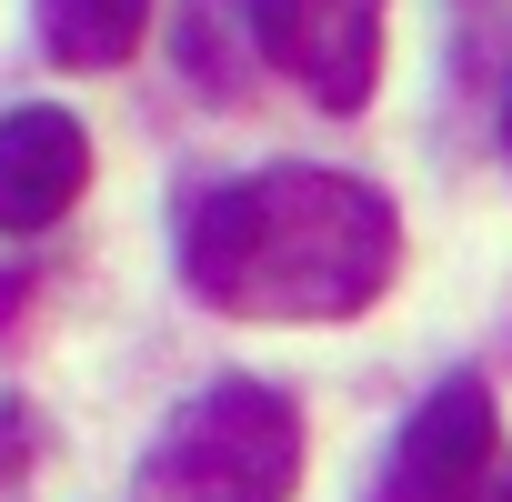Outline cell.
I'll return each instance as SVG.
<instances>
[{
	"instance_id": "obj_1",
	"label": "cell",
	"mask_w": 512,
	"mask_h": 502,
	"mask_svg": "<svg viewBox=\"0 0 512 502\" xmlns=\"http://www.w3.org/2000/svg\"><path fill=\"white\" fill-rule=\"evenodd\" d=\"M402 272V211L352 171H251L181 211V282L231 322H352Z\"/></svg>"
},
{
	"instance_id": "obj_2",
	"label": "cell",
	"mask_w": 512,
	"mask_h": 502,
	"mask_svg": "<svg viewBox=\"0 0 512 502\" xmlns=\"http://www.w3.org/2000/svg\"><path fill=\"white\" fill-rule=\"evenodd\" d=\"M141 482H151V502H292V482H302V412H292V392L251 382V372L201 382L161 422Z\"/></svg>"
},
{
	"instance_id": "obj_3",
	"label": "cell",
	"mask_w": 512,
	"mask_h": 502,
	"mask_svg": "<svg viewBox=\"0 0 512 502\" xmlns=\"http://www.w3.org/2000/svg\"><path fill=\"white\" fill-rule=\"evenodd\" d=\"M382 11L392 0H241L251 51H262L282 81H302L322 111H362L382 81Z\"/></svg>"
},
{
	"instance_id": "obj_4",
	"label": "cell",
	"mask_w": 512,
	"mask_h": 502,
	"mask_svg": "<svg viewBox=\"0 0 512 502\" xmlns=\"http://www.w3.org/2000/svg\"><path fill=\"white\" fill-rule=\"evenodd\" d=\"M492 392L482 372H452L422 392V412L402 422L392 462H382V502H472L482 472H492Z\"/></svg>"
},
{
	"instance_id": "obj_5",
	"label": "cell",
	"mask_w": 512,
	"mask_h": 502,
	"mask_svg": "<svg viewBox=\"0 0 512 502\" xmlns=\"http://www.w3.org/2000/svg\"><path fill=\"white\" fill-rule=\"evenodd\" d=\"M81 191H91V131H81L61 101L0 111V231L31 241V231H51Z\"/></svg>"
},
{
	"instance_id": "obj_6",
	"label": "cell",
	"mask_w": 512,
	"mask_h": 502,
	"mask_svg": "<svg viewBox=\"0 0 512 502\" xmlns=\"http://www.w3.org/2000/svg\"><path fill=\"white\" fill-rule=\"evenodd\" d=\"M31 21L61 71H121L151 31V0H31Z\"/></svg>"
},
{
	"instance_id": "obj_7",
	"label": "cell",
	"mask_w": 512,
	"mask_h": 502,
	"mask_svg": "<svg viewBox=\"0 0 512 502\" xmlns=\"http://www.w3.org/2000/svg\"><path fill=\"white\" fill-rule=\"evenodd\" d=\"M21 442H31V432H21V412H0V472L21 462Z\"/></svg>"
},
{
	"instance_id": "obj_8",
	"label": "cell",
	"mask_w": 512,
	"mask_h": 502,
	"mask_svg": "<svg viewBox=\"0 0 512 502\" xmlns=\"http://www.w3.org/2000/svg\"><path fill=\"white\" fill-rule=\"evenodd\" d=\"M502 161H512V91H502Z\"/></svg>"
},
{
	"instance_id": "obj_9",
	"label": "cell",
	"mask_w": 512,
	"mask_h": 502,
	"mask_svg": "<svg viewBox=\"0 0 512 502\" xmlns=\"http://www.w3.org/2000/svg\"><path fill=\"white\" fill-rule=\"evenodd\" d=\"M502 502H512V482H502Z\"/></svg>"
}]
</instances>
